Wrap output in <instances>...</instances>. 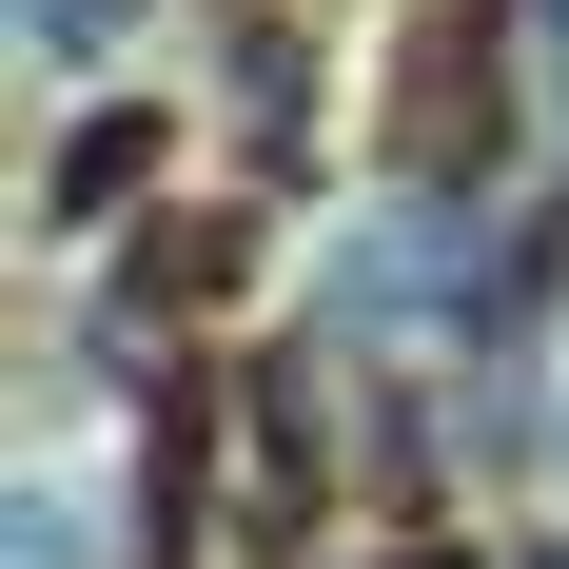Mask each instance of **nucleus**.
I'll list each match as a JSON object with an SVG mask.
<instances>
[{"instance_id": "4", "label": "nucleus", "mask_w": 569, "mask_h": 569, "mask_svg": "<svg viewBox=\"0 0 569 569\" xmlns=\"http://www.w3.org/2000/svg\"><path fill=\"white\" fill-rule=\"evenodd\" d=\"M530 59H550V99H569V0H530Z\"/></svg>"}, {"instance_id": "1", "label": "nucleus", "mask_w": 569, "mask_h": 569, "mask_svg": "<svg viewBox=\"0 0 569 569\" xmlns=\"http://www.w3.org/2000/svg\"><path fill=\"white\" fill-rule=\"evenodd\" d=\"M138 158H158V118H79V158H59V217H118V197H138Z\"/></svg>"}, {"instance_id": "2", "label": "nucleus", "mask_w": 569, "mask_h": 569, "mask_svg": "<svg viewBox=\"0 0 569 569\" xmlns=\"http://www.w3.org/2000/svg\"><path fill=\"white\" fill-rule=\"evenodd\" d=\"M20 569H99V511H79V491H40V511H20Z\"/></svg>"}, {"instance_id": "5", "label": "nucleus", "mask_w": 569, "mask_h": 569, "mask_svg": "<svg viewBox=\"0 0 569 569\" xmlns=\"http://www.w3.org/2000/svg\"><path fill=\"white\" fill-rule=\"evenodd\" d=\"M550 471H569V412H550Z\"/></svg>"}, {"instance_id": "3", "label": "nucleus", "mask_w": 569, "mask_h": 569, "mask_svg": "<svg viewBox=\"0 0 569 569\" xmlns=\"http://www.w3.org/2000/svg\"><path fill=\"white\" fill-rule=\"evenodd\" d=\"M20 40H40V59H99V40H118V0H20Z\"/></svg>"}]
</instances>
